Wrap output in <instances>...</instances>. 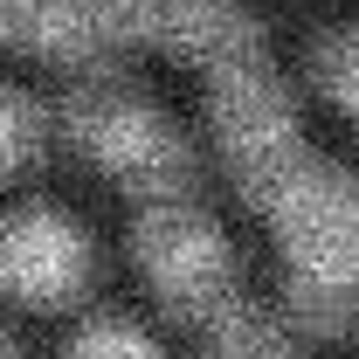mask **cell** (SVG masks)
I'll list each match as a JSON object with an SVG mask.
<instances>
[{
	"label": "cell",
	"mask_w": 359,
	"mask_h": 359,
	"mask_svg": "<svg viewBox=\"0 0 359 359\" xmlns=\"http://www.w3.org/2000/svg\"><path fill=\"white\" fill-rule=\"evenodd\" d=\"M90 276H97V249L69 215L55 208H21L0 222V290L28 311H69L83 304Z\"/></svg>",
	"instance_id": "5b68a950"
},
{
	"label": "cell",
	"mask_w": 359,
	"mask_h": 359,
	"mask_svg": "<svg viewBox=\"0 0 359 359\" xmlns=\"http://www.w3.org/2000/svg\"><path fill=\"white\" fill-rule=\"evenodd\" d=\"M62 359H159V346L132 318H90L83 332L62 346Z\"/></svg>",
	"instance_id": "7c38bea8"
},
{
	"label": "cell",
	"mask_w": 359,
	"mask_h": 359,
	"mask_svg": "<svg viewBox=\"0 0 359 359\" xmlns=\"http://www.w3.org/2000/svg\"><path fill=\"white\" fill-rule=\"evenodd\" d=\"M276 311L297 339H346L359 318V283L346 276H304V269H283V290H276Z\"/></svg>",
	"instance_id": "ba28073f"
},
{
	"label": "cell",
	"mask_w": 359,
	"mask_h": 359,
	"mask_svg": "<svg viewBox=\"0 0 359 359\" xmlns=\"http://www.w3.org/2000/svg\"><path fill=\"white\" fill-rule=\"evenodd\" d=\"M208 125H215V145L228 159L235 194L263 215L269 194L297 173V159H304L297 104H290V83L269 69V55L208 69Z\"/></svg>",
	"instance_id": "7a4b0ae2"
},
{
	"label": "cell",
	"mask_w": 359,
	"mask_h": 359,
	"mask_svg": "<svg viewBox=\"0 0 359 359\" xmlns=\"http://www.w3.org/2000/svg\"><path fill=\"white\" fill-rule=\"evenodd\" d=\"M201 359H290V332L276 311H256V304H228L215 325H208V353Z\"/></svg>",
	"instance_id": "9c48e42d"
},
{
	"label": "cell",
	"mask_w": 359,
	"mask_h": 359,
	"mask_svg": "<svg viewBox=\"0 0 359 359\" xmlns=\"http://www.w3.org/2000/svg\"><path fill=\"white\" fill-rule=\"evenodd\" d=\"M0 42H21L90 76V69H104V55L125 35H118L111 0H0Z\"/></svg>",
	"instance_id": "52a82bcc"
},
{
	"label": "cell",
	"mask_w": 359,
	"mask_h": 359,
	"mask_svg": "<svg viewBox=\"0 0 359 359\" xmlns=\"http://www.w3.org/2000/svg\"><path fill=\"white\" fill-rule=\"evenodd\" d=\"M263 222L276 228L283 269L359 283V173H346V166L304 152L297 173L269 194Z\"/></svg>",
	"instance_id": "277c9868"
},
{
	"label": "cell",
	"mask_w": 359,
	"mask_h": 359,
	"mask_svg": "<svg viewBox=\"0 0 359 359\" xmlns=\"http://www.w3.org/2000/svg\"><path fill=\"white\" fill-rule=\"evenodd\" d=\"M311 76H318V90L332 97V111H346L359 125V28L325 35V42L311 48Z\"/></svg>",
	"instance_id": "8fae6325"
},
{
	"label": "cell",
	"mask_w": 359,
	"mask_h": 359,
	"mask_svg": "<svg viewBox=\"0 0 359 359\" xmlns=\"http://www.w3.org/2000/svg\"><path fill=\"white\" fill-rule=\"evenodd\" d=\"M0 359H14V346H7V339H0Z\"/></svg>",
	"instance_id": "4fadbf2b"
},
{
	"label": "cell",
	"mask_w": 359,
	"mask_h": 359,
	"mask_svg": "<svg viewBox=\"0 0 359 359\" xmlns=\"http://www.w3.org/2000/svg\"><path fill=\"white\" fill-rule=\"evenodd\" d=\"M132 256H138V276L152 283V297L180 325H215L235 304V249H228L222 222L208 208H194V194L138 201Z\"/></svg>",
	"instance_id": "3957f363"
},
{
	"label": "cell",
	"mask_w": 359,
	"mask_h": 359,
	"mask_svg": "<svg viewBox=\"0 0 359 359\" xmlns=\"http://www.w3.org/2000/svg\"><path fill=\"white\" fill-rule=\"evenodd\" d=\"M48 145V118L35 97L21 90H0V180H14L21 166H35Z\"/></svg>",
	"instance_id": "30bf717a"
},
{
	"label": "cell",
	"mask_w": 359,
	"mask_h": 359,
	"mask_svg": "<svg viewBox=\"0 0 359 359\" xmlns=\"http://www.w3.org/2000/svg\"><path fill=\"white\" fill-rule=\"evenodd\" d=\"M62 125L76 138V152L90 166H104L132 201H180V194H194V145L180 138V125H166L138 90L111 83L104 69H90L83 83L69 90Z\"/></svg>",
	"instance_id": "6da1fadb"
},
{
	"label": "cell",
	"mask_w": 359,
	"mask_h": 359,
	"mask_svg": "<svg viewBox=\"0 0 359 359\" xmlns=\"http://www.w3.org/2000/svg\"><path fill=\"white\" fill-rule=\"evenodd\" d=\"M118 7V35L152 42L166 55H187L201 69H228L263 55V21L242 14L235 0H111Z\"/></svg>",
	"instance_id": "8992f818"
}]
</instances>
